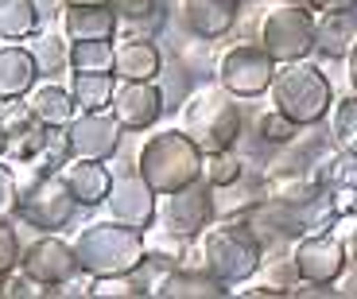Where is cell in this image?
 <instances>
[{
    "label": "cell",
    "instance_id": "obj_45",
    "mask_svg": "<svg viewBox=\"0 0 357 299\" xmlns=\"http://www.w3.org/2000/svg\"><path fill=\"white\" fill-rule=\"evenodd\" d=\"M4 152H8V136L0 132V160H4Z\"/></svg>",
    "mask_w": 357,
    "mask_h": 299
},
{
    "label": "cell",
    "instance_id": "obj_20",
    "mask_svg": "<svg viewBox=\"0 0 357 299\" xmlns=\"http://www.w3.org/2000/svg\"><path fill=\"white\" fill-rule=\"evenodd\" d=\"M59 175H63L66 190L74 194V202L86 206V210L89 206H105L109 190H113V171L98 160H70Z\"/></svg>",
    "mask_w": 357,
    "mask_h": 299
},
{
    "label": "cell",
    "instance_id": "obj_43",
    "mask_svg": "<svg viewBox=\"0 0 357 299\" xmlns=\"http://www.w3.org/2000/svg\"><path fill=\"white\" fill-rule=\"evenodd\" d=\"M98 4H109V0H63V8H98Z\"/></svg>",
    "mask_w": 357,
    "mask_h": 299
},
{
    "label": "cell",
    "instance_id": "obj_13",
    "mask_svg": "<svg viewBox=\"0 0 357 299\" xmlns=\"http://www.w3.org/2000/svg\"><path fill=\"white\" fill-rule=\"evenodd\" d=\"M70 132V148H74V160H98V163H109L116 152H121V140H125V128L121 121L101 109V113H86L78 109L66 125Z\"/></svg>",
    "mask_w": 357,
    "mask_h": 299
},
{
    "label": "cell",
    "instance_id": "obj_11",
    "mask_svg": "<svg viewBox=\"0 0 357 299\" xmlns=\"http://www.w3.org/2000/svg\"><path fill=\"white\" fill-rule=\"evenodd\" d=\"M214 217H218V199L206 179H195L187 187L163 194V226H171L175 233L198 237L214 226Z\"/></svg>",
    "mask_w": 357,
    "mask_h": 299
},
{
    "label": "cell",
    "instance_id": "obj_14",
    "mask_svg": "<svg viewBox=\"0 0 357 299\" xmlns=\"http://www.w3.org/2000/svg\"><path fill=\"white\" fill-rule=\"evenodd\" d=\"M109 113L121 121L125 132H148V128L167 113V109H163L160 82H116Z\"/></svg>",
    "mask_w": 357,
    "mask_h": 299
},
{
    "label": "cell",
    "instance_id": "obj_32",
    "mask_svg": "<svg viewBox=\"0 0 357 299\" xmlns=\"http://www.w3.org/2000/svg\"><path fill=\"white\" fill-rule=\"evenodd\" d=\"M299 132H303V128L295 125L291 117H284V113H280L276 105H272V109L264 113V117L257 121V136L264 140L268 148H272V152H276V148H284V144H291V140H295Z\"/></svg>",
    "mask_w": 357,
    "mask_h": 299
},
{
    "label": "cell",
    "instance_id": "obj_4",
    "mask_svg": "<svg viewBox=\"0 0 357 299\" xmlns=\"http://www.w3.org/2000/svg\"><path fill=\"white\" fill-rule=\"evenodd\" d=\"M272 93V105L291 117L299 128L307 125H322L334 109V86L331 78L311 63V59H299V63H280L276 78L268 86Z\"/></svg>",
    "mask_w": 357,
    "mask_h": 299
},
{
    "label": "cell",
    "instance_id": "obj_27",
    "mask_svg": "<svg viewBox=\"0 0 357 299\" xmlns=\"http://www.w3.org/2000/svg\"><path fill=\"white\" fill-rule=\"evenodd\" d=\"M113 90H116L113 74H70V98L86 113H101V109L113 105Z\"/></svg>",
    "mask_w": 357,
    "mask_h": 299
},
{
    "label": "cell",
    "instance_id": "obj_9",
    "mask_svg": "<svg viewBox=\"0 0 357 299\" xmlns=\"http://www.w3.org/2000/svg\"><path fill=\"white\" fill-rule=\"evenodd\" d=\"M272 78H276V59L260 43H237L218 59V86L241 101L268 93Z\"/></svg>",
    "mask_w": 357,
    "mask_h": 299
},
{
    "label": "cell",
    "instance_id": "obj_6",
    "mask_svg": "<svg viewBox=\"0 0 357 299\" xmlns=\"http://www.w3.org/2000/svg\"><path fill=\"white\" fill-rule=\"evenodd\" d=\"M260 264H264V249L241 217H225L222 226H210L202 233V268L229 284V291L237 284H249Z\"/></svg>",
    "mask_w": 357,
    "mask_h": 299
},
{
    "label": "cell",
    "instance_id": "obj_37",
    "mask_svg": "<svg viewBox=\"0 0 357 299\" xmlns=\"http://www.w3.org/2000/svg\"><path fill=\"white\" fill-rule=\"evenodd\" d=\"M319 175L326 183L338 179V183H349V187L357 190V152H342V155H334V160H322Z\"/></svg>",
    "mask_w": 357,
    "mask_h": 299
},
{
    "label": "cell",
    "instance_id": "obj_2",
    "mask_svg": "<svg viewBox=\"0 0 357 299\" xmlns=\"http://www.w3.org/2000/svg\"><path fill=\"white\" fill-rule=\"evenodd\" d=\"M74 253L86 276H125L144 268V229L121 226V222H93L74 233Z\"/></svg>",
    "mask_w": 357,
    "mask_h": 299
},
{
    "label": "cell",
    "instance_id": "obj_30",
    "mask_svg": "<svg viewBox=\"0 0 357 299\" xmlns=\"http://www.w3.org/2000/svg\"><path fill=\"white\" fill-rule=\"evenodd\" d=\"M160 93H163V109H178L187 105V98L195 93V86H190V66L183 63V59H175V63H163L160 70Z\"/></svg>",
    "mask_w": 357,
    "mask_h": 299
},
{
    "label": "cell",
    "instance_id": "obj_17",
    "mask_svg": "<svg viewBox=\"0 0 357 299\" xmlns=\"http://www.w3.org/2000/svg\"><path fill=\"white\" fill-rule=\"evenodd\" d=\"M241 16V0H183V24L195 39H214L229 36Z\"/></svg>",
    "mask_w": 357,
    "mask_h": 299
},
{
    "label": "cell",
    "instance_id": "obj_34",
    "mask_svg": "<svg viewBox=\"0 0 357 299\" xmlns=\"http://www.w3.org/2000/svg\"><path fill=\"white\" fill-rule=\"evenodd\" d=\"M31 128H39V121L31 117V109H27V101H4V109H0V132L8 136V140H16V136L31 132Z\"/></svg>",
    "mask_w": 357,
    "mask_h": 299
},
{
    "label": "cell",
    "instance_id": "obj_33",
    "mask_svg": "<svg viewBox=\"0 0 357 299\" xmlns=\"http://www.w3.org/2000/svg\"><path fill=\"white\" fill-rule=\"evenodd\" d=\"M39 160H43L51 171H63L66 163L74 160V148H70V132H66V125L43 128V148H39Z\"/></svg>",
    "mask_w": 357,
    "mask_h": 299
},
{
    "label": "cell",
    "instance_id": "obj_46",
    "mask_svg": "<svg viewBox=\"0 0 357 299\" xmlns=\"http://www.w3.org/2000/svg\"><path fill=\"white\" fill-rule=\"evenodd\" d=\"M241 4H264V0H241Z\"/></svg>",
    "mask_w": 357,
    "mask_h": 299
},
{
    "label": "cell",
    "instance_id": "obj_29",
    "mask_svg": "<svg viewBox=\"0 0 357 299\" xmlns=\"http://www.w3.org/2000/svg\"><path fill=\"white\" fill-rule=\"evenodd\" d=\"M249 175L245 160L237 155V148H222V152H202V179L210 183L214 190L222 187H233V183Z\"/></svg>",
    "mask_w": 357,
    "mask_h": 299
},
{
    "label": "cell",
    "instance_id": "obj_40",
    "mask_svg": "<svg viewBox=\"0 0 357 299\" xmlns=\"http://www.w3.org/2000/svg\"><path fill=\"white\" fill-rule=\"evenodd\" d=\"M307 8L319 16V12H354L357 0H307Z\"/></svg>",
    "mask_w": 357,
    "mask_h": 299
},
{
    "label": "cell",
    "instance_id": "obj_19",
    "mask_svg": "<svg viewBox=\"0 0 357 299\" xmlns=\"http://www.w3.org/2000/svg\"><path fill=\"white\" fill-rule=\"evenodd\" d=\"M357 47V8L354 12H319L314 16V54L326 63H346Z\"/></svg>",
    "mask_w": 357,
    "mask_h": 299
},
{
    "label": "cell",
    "instance_id": "obj_16",
    "mask_svg": "<svg viewBox=\"0 0 357 299\" xmlns=\"http://www.w3.org/2000/svg\"><path fill=\"white\" fill-rule=\"evenodd\" d=\"M163 70V51L152 36L132 31L113 43V78L116 82H155Z\"/></svg>",
    "mask_w": 357,
    "mask_h": 299
},
{
    "label": "cell",
    "instance_id": "obj_10",
    "mask_svg": "<svg viewBox=\"0 0 357 299\" xmlns=\"http://www.w3.org/2000/svg\"><path fill=\"white\" fill-rule=\"evenodd\" d=\"M291 264L299 272V284H338L349 264L346 241L334 233H303L291 241Z\"/></svg>",
    "mask_w": 357,
    "mask_h": 299
},
{
    "label": "cell",
    "instance_id": "obj_5",
    "mask_svg": "<svg viewBox=\"0 0 357 299\" xmlns=\"http://www.w3.org/2000/svg\"><path fill=\"white\" fill-rule=\"evenodd\" d=\"M229 90H195L183 105V132L195 140L202 152H222L233 148L245 132V109L237 105Z\"/></svg>",
    "mask_w": 357,
    "mask_h": 299
},
{
    "label": "cell",
    "instance_id": "obj_26",
    "mask_svg": "<svg viewBox=\"0 0 357 299\" xmlns=\"http://www.w3.org/2000/svg\"><path fill=\"white\" fill-rule=\"evenodd\" d=\"M144 253H148V261H163L167 268H175V264H187L190 237L175 233L171 226H148L144 229Z\"/></svg>",
    "mask_w": 357,
    "mask_h": 299
},
{
    "label": "cell",
    "instance_id": "obj_42",
    "mask_svg": "<svg viewBox=\"0 0 357 299\" xmlns=\"http://www.w3.org/2000/svg\"><path fill=\"white\" fill-rule=\"evenodd\" d=\"M346 74H349V86L357 90V47L349 51V59H346Z\"/></svg>",
    "mask_w": 357,
    "mask_h": 299
},
{
    "label": "cell",
    "instance_id": "obj_3",
    "mask_svg": "<svg viewBox=\"0 0 357 299\" xmlns=\"http://www.w3.org/2000/svg\"><path fill=\"white\" fill-rule=\"evenodd\" d=\"M20 179V199H16V214L24 217L27 226H36L39 233H59L74 222L78 214V202L66 190L63 175L51 171L43 160H27L16 171Z\"/></svg>",
    "mask_w": 357,
    "mask_h": 299
},
{
    "label": "cell",
    "instance_id": "obj_31",
    "mask_svg": "<svg viewBox=\"0 0 357 299\" xmlns=\"http://www.w3.org/2000/svg\"><path fill=\"white\" fill-rule=\"evenodd\" d=\"M334 144L342 152H357V90L334 101Z\"/></svg>",
    "mask_w": 357,
    "mask_h": 299
},
{
    "label": "cell",
    "instance_id": "obj_35",
    "mask_svg": "<svg viewBox=\"0 0 357 299\" xmlns=\"http://www.w3.org/2000/svg\"><path fill=\"white\" fill-rule=\"evenodd\" d=\"M0 296L4 299H36V296H54L47 284H39V280H31L24 268H12L4 280H0Z\"/></svg>",
    "mask_w": 357,
    "mask_h": 299
},
{
    "label": "cell",
    "instance_id": "obj_7",
    "mask_svg": "<svg viewBox=\"0 0 357 299\" xmlns=\"http://www.w3.org/2000/svg\"><path fill=\"white\" fill-rule=\"evenodd\" d=\"M260 47L280 63H299L314 54V12L307 4H287L280 0L260 20Z\"/></svg>",
    "mask_w": 357,
    "mask_h": 299
},
{
    "label": "cell",
    "instance_id": "obj_44",
    "mask_svg": "<svg viewBox=\"0 0 357 299\" xmlns=\"http://www.w3.org/2000/svg\"><path fill=\"white\" fill-rule=\"evenodd\" d=\"M346 253H349V264H357V226H354V233H349V241H346Z\"/></svg>",
    "mask_w": 357,
    "mask_h": 299
},
{
    "label": "cell",
    "instance_id": "obj_38",
    "mask_svg": "<svg viewBox=\"0 0 357 299\" xmlns=\"http://www.w3.org/2000/svg\"><path fill=\"white\" fill-rule=\"evenodd\" d=\"M109 8L128 24H148L152 16H160V0H109Z\"/></svg>",
    "mask_w": 357,
    "mask_h": 299
},
{
    "label": "cell",
    "instance_id": "obj_25",
    "mask_svg": "<svg viewBox=\"0 0 357 299\" xmlns=\"http://www.w3.org/2000/svg\"><path fill=\"white\" fill-rule=\"evenodd\" d=\"M43 27L36 0H0V39H12V43H24Z\"/></svg>",
    "mask_w": 357,
    "mask_h": 299
},
{
    "label": "cell",
    "instance_id": "obj_8",
    "mask_svg": "<svg viewBox=\"0 0 357 299\" xmlns=\"http://www.w3.org/2000/svg\"><path fill=\"white\" fill-rule=\"evenodd\" d=\"M237 217L249 226V233L260 241L264 253H276V249H284V245L299 241L303 233H311L307 202H287V199H272V194H260V199L249 202Z\"/></svg>",
    "mask_w": 357,
    "mask_h": 299
},
{
    "label": "cell",
    "instance_id": "obj_28",
    "mask_svg": "<svg viewBox=\"0 0 357 299\" xmlns=\"http://www.w3.org/2000/svg\"><path fill=\"white\" fill-rule=\"evenodd\" d=\"M70 74H113V39L70 43Z\"/></svg>",
    "mask_w": 357,
    "mask_h": 299
},
{
    "label": "cell",
    "instance_id": "obj_12",
    "mask_svg": "<svg viewBox=\"0 0 357 299\" xmlns=\"http://www.w3.org/2000/svg\"><path fill=\"white\" fill-rule=\"evenodd\" d=\"M20 268L31 276V280L47 284V288H59V284L74 280L82 272L78 253H74V241H63L59 233H43L31 245H24V256H20Z\"/></svg>",
    "mask_w": 357,
    "mask_h": 299
},
{
    "label": "cell",
    "instance_id": "obj_1",
    "mask_svg": "<svg viewBox=\"0 0 357 299\" xmlns=\"http://www.w3.org/2000/svg\"><path fill=\"white\" fill-rule=\"evenodd\" d=\"M136 175H140L155 194H171V190L202 179V148H198L183 128L152 132L144 140V148L136 152Z\"/></svg>",
    "mask_w": 357,
    "mask_h": 299
},
{
    "label": "cell",
    "instance_id": "obj_39",
    "mask_svg": "<svg viewBox=\"0 0 357 299\" xmlns=\"http://www.w3.org/2000/svg\"><path fill=\"white\" fill-rule=\"evenodd\" d=\"M16 199H20V179L8 163H0V217L16 214Z\"/></svg>",
    "mask_w": 357,
    "mask_h": 299
},
{
    "label": "cell",
    "instance_id": "obj_21",
    "mask_svg": "<svg viewBox=\"0 0 357 299\" xmlns=\"http://www.w3.org/2000/svg\"><path fill=\"white\" fill-rule=\"evenodd\" d=\"M39 66L27 51V43H4L0 47V101H20L36 90Z\"/></svg>",
    "mask_w": 357,
    "mask_h": 299
},
{
    "label": "cell",
    "instance_id": "obj_18",
    "mask_svg": "<svg viewBox=\"0 0 357 299\" xmlns=\"http://www.w3.org/2000/svg\"><path fill=\"white\" fill-rule=\"evenodd\" d=\"M152 296L160 299H225L229 296V284H222L214 272L206 268H187V264H175L155 280Z\"/></svg>",
    "mask_w": 357,
    "mask_h": 299
},
{
    "label": "cell",
    "instance_id": "obj_23",
    "mask_svg": "<svg viewBox=\"0 0 357 299\" xmlns=\"http://www.w3.org/2000/svg\"><path fill=\"white\" fill-rule=\"evenodd\" d=\"M116 16L109 4H98V8H63V36L70 43L78 39H116Z\"/></svg>",
    "mask_w": 357,
    "mask_h": 299
},
{
    "label": "cell",
    "instance_id": "obj_41",
    "mask_svg": "<svg viewBox=\"0 0 357 299\" xmlns=\"http://www.w3.org/2000/svg\"><path fill=\"white\" fill-rule=\"evenodd\" d=\"M338 296H357V264H346V272L338 276Z\"/></svg>",
    "mask_w": 357,
    "mask_h": 299
},
{
    "label": "cell",
    "instance_id": "obj_15",
    "mask_svg": "<svg viewBox=\"0 0 357 299\" xmlns=\"http://www.w3.org/2000/svg\"><path fill=\"white\" fill-rule=\"evenodd\" d=\"M109 217L121 222V226H132V229H148L160 214L155 206V190L140 179V175H116L113 190H109Z\"/></svg>",
    "mask_w": 357,
    "mask_h": 299
},
{
    "label": "cell",
    "instance_id": "obj_24",
    "mask_svg": "<svg viewBox=\"0 0 357 299\" xmlns=\"http://www.w3.org/2000/svg\"><path fill=\"white\" fill-rule=\"evenodd\" d=\"M27 51L39 66V78H59L63 70H70V39L54 36V31H36L27 39Z\"/></svg>",
    "mask_w": 357,
    "mask_h": 299
},
{
    "label": "cell",
    "instance_id": "obj_36",
    "mask_svg": "<svg viewBox=\"0 0 357 299\" xmlns=\"http://www.w3.org/2000/svg\"><path fill=\"white\" fill-rule=\"evenodd\" d=\"M20 256H24L20 233L12 229L8 217H0V280H4V276H8L12 268H20Z\"/></svg>",
    "mask_w": 357,
    "mask_h": 299
},
{
    "label": "cell",
    "instance_id": "obj_22",
    "mask_svg": "<svg viewBox=\"0 0 357 299\" xmlns=\"http://www.w3.org/2000/svg\"><path fill=\"white\" fill-rule=\"evenodd\" d=\"M24 101H27V109H31V117L43 128L70 125V117L78 113V105H74V98H70V86H59L54 78L36 82V90L27 93Z\"/></svg>",
    "mask_w": 357,
    "mask_h": 299
}]
</instances>
